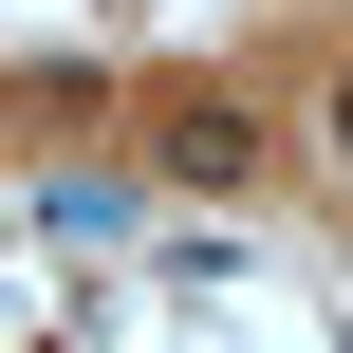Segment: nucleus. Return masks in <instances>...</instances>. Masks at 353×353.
I'll return each mask as SVG.
<instances>
[{
    "instance_id": "obj_1",
    "label": "nucleus",
    "mask_w": 353,
    "mask_h": 353,
    "mask_svg": "<svg viewBox=\"0 0 353 353\" xmlns=\"http://www.w3.org/2000/svg\"><path fill=\"white\" fill-rule=\"evenodd\" d=\"M242 168H261L242 112H168V186H242Z\"/></svg>"
}]
</instances>
